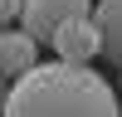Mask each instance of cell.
I'll return each instance as SVG.
<instances>
[{
  "label": "cell",
  "instance_id": "1",
  "mask_svg": "<svg viewBox=\"0 0 122 117\" xmlns=\"http://www.w3.org/2000/svg\"><path fill=\"white\" fill-rule=\"evenodd\" d=\"M0 117H122L117 93L88 63H34L10 83Z\"/></svg>",
  "mask_w": 122,
  "mask_h": 117
},
{
  "label": "cell",
  "instance_id": "2",
  "mask_svg": "<svg viewBox=\"0 0 122 117\" xmlns=\"http://www.w3.org/2000/svg\"><path fill=\"white\" fill-rule=\"evenodd\" d=\"M93 15V0H25V15H20V29L39 39V44H54V34L68 24V20Z\"/></svg>",
  "mask_w": 122,
  "mask_h": 117
},
{
  "label": "cell",
  "instance_id": "3",
  "mask_svg": "<svg viewBox=\"0 0 122 117\" xmlns=\"http://www.w3.org/2000/svg\"><path fill=\"white\" fill-rule=\"evenodd\" d=\"M54 49L64 63H88V58H98L103 54V34H98V20L93 15H83V20H68L64 29L54 34Z\"/></svg>",
  "mask_w": 122,
  "mask_h": 117
},
{
  "label": "cell",
  "instance_id": "4",
  "mask_svg": "<svg viewBox=\"0 0 122 117\" xmlns=\"http://www.w3.org/2000/svg\"><path fill=\"white\" fill-rule=\"evenodd\" d=\"M39 63V39L29 34V29H0V78H10L15 83L20 73H29V68Z\"/></svg>",
  "mask_w": 122,
  "mask_h": 117
},
{
  "label": "cell",
  "instance_id": "5",
  "mask_svg": "<svg viewBox=\"0 0 122 117\" xmlns=\"http://www.w3.org/2000/svg\"><path fill=\"white\" fill-rule=\"evenodd\" d=\"M93 20H98V34H103V54L122 68V0H98Z\"/></svg>",
  "mask_w": 122,
  "mask_h": 117
},
{
  "label": "cell",
  "instance_id": "6",
  "mask_svg": "<svg viewBox=\"0 0 122 117\" xmlns=\"http://www.w3.org/2000/svg\"><path fill=\"white\" fill-rule=\"evenodd\" d=\"M25 15V0H0V29H15Z\"/></svg>",
  "mask_w": 122,
  "mask_h": 117
},
{
  "label": "cell",
  "instance_id": "7",
  "mask_svg": "<svg viewBox=\"0 0 122 117\" xmlns=\"http://www.w3.org/2000/svg\"><path fill=\"white\" fill-rule=\"evenodd\" d=\"M5 98H10V88H5V83H0V112H5Z\"/></svg>",
  "mask_w": 122,
  "mask_h": 117
}]
</instances>
